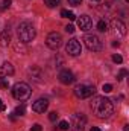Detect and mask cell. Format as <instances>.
I'll list each match as a JSON object with an SVG mask.
<instances>
[{"instance_id":"cell-18","label":"cell","mask_w":129,"mask_h":131,"mask_svg":"<svg viewBox=\"0 0 129 131\" xmlns=\"http://www.w3.org/2000/svg\"><path fill=\"white\" fill-rule=\"evenodd\" d=\"M24 113H26V107H24V105H18V107L15 108V111H14L15 116H23Z\"/></svg>"},{"instance_id":"cell-19","label":"cell","mask_w":129,"mask_h":131,"mask_svg":"<svg viewBox=\"0 0 129 131\" xmlns=\"http://www.w3.org/2000/svg\"><path fill=\"white\" fill-rule=\"evenodd\" d=\"M59 2H61V0H44V3H46L49 8H55V6H58Z\"/></svg>"},{"instance_id":"cell-5","label":"cell","mask_w":129,"mask_h":131,"mask_svg":"<svg viewBox=\"0 0 129 131\" xmlns=\"http://www.w3.org/2000/svg\"><path fill=\"white\" fill-rule=\"evenodd\" d=\"M46 44H47V47L52 49V50L59 49V46L62 44V37H61V34L59 32H50L47 35V38H46Z\"/></svg>"},{"instance_id":"cell-14","label":"cell","mask_w":129,"mask_h":131,"mask_svg":"<svg viewBox=\"0 0 129 131\" xmlns=\"http://www.w3.org/2000/svg\"><path fill=\"white\" fill-rule=\"evenodd\" d=\"M11 75H14V66L11 63H5L0 66V78H6Z\"/></svg>"},{"instance_id":"cell-6","label":"cell","mask_w":129,"mask_h":131,"mask_svg":"<svg viewBox=\"0 0 129 131\" xmlns=\"http://www.w3.org/2000/svg\"><path fill=\"white\" fill-rule=\"evenodd\" d=\"M84 41H85V46L93 50V52H99L102 50V41L97 35H85L84 37Z\"/></svg>"},{"instance_id":"cell-22","label":"cell","mask_w":129,"mask_h":131,"mask_svg":"<svg viewBox=\"0 0 129 131\" xmlns=\"http://www.w3.org/2000/svg\"><path fill=\"white\" fill-rule=\"evenodd\" d=\"M126 75H128V70H126V69H122V70H120V73L117 75V79H119V81H122Z\"/></svg>"},{"instance_id":"cell-25","label":"cell","mask_w":129,"mask_h":131,"mask_svg":"<svg viewBox=\"0 0 129 131\" xmlns=\"http://www.w3.org/2000/svg\"><path fill=\"white\" fill-rule=\"evenodd\" d=\"M8 85H9V82L5 81L3 78H0V89H8Z\"/></svg>"},{"instance_id":"cell-31","label":"cell","mask_w":129,"mask_h":131,"mask_svg":"<svg viewBox=\"0 0 129 131\" xmlns=\"http://www.w3.org/2000/svg\"><path fill=\"white\" fill-rule=\"evenodd\" d=\"M5 110H6V105H5V102L0 99V111H5Z\"/></svg>"},{"instance_id":"cell-13","label":"cell","mask_w":129,"mask_h":131,"mask_svg":"<svg viewBox=\"0 0 129 131\" xmlns=\"http://www.w3.org/2000/svg\"><path fill=\"white\" fill-rule=\"evenodd\" d=\"M28 72H29V75L33 78V81H36V82H41V81L44 79V73H43V70H41L40 67H36V66H32Z\"/></svg>"},{"instance_id":"cell-35","label":"cell","mask_w":129,"mask_h":131,"mask_svg":"<svg viewBox=\"0 0 129 131\" xmlns=\"http://www.w3.org/2000/svg\"><path fill=\"white\" fill-rule=\"evenodd\" d=\"M70 131H81V130H74V128H71V130H70Z\"/></svg>"},{"instance_id":"cell-23","label":"cell","mask_w":129,"mask_h":131,"mask_svg":"<svg viewBox=\"0 0 129 131\" xmlns=\"http://www.w3.org/2000/svg\"><path fill=\"white\" fill-rule=\"evenodd\" d=\"M102 90H103L105 93H109V92H112V85H111V84H103Z\"/></svg>"},{"instance_id":"cell-8","label":"cell","mask_w":129,"mask_h":131,"mask_svg":"<svg viewBox=\"0 0 129 131\" xmlns=\"http://www.w3.org/2000/svg\"><path fill=\"white\" fill-rule=\"evenodd\" d=\"M71 125H73L74 130L84 131V127L87 125V117L82 113H76V114L71 116Z\"/></svg>"},{"instance_id":"cell-24","label":"cell","mask_w":129,"mask_h":131,"mask_svg":"<svg viewBox=\"0 0 129 131\" xmlns=\"http://www.w3.org/2000/svg\"><path fill=\"white\" fill-rule=\"evenodd\" d=\"M49 119H50L52 122H55V121L58 119V113H56V111H52V113L49 114Z\"/></svg>"},{"instance_id":"cell-17","label":"cell","mask_w":129,"mask_h":131,"mask_svg":"<svg viewBox=\"0 0 129 131\" xmlns=\"http://www.w3.org/2000/svg\"><path fill=\"white\" fill-rule=\"evenodd\" d=\"M97 29H99L100 32H106V31H108V25H106V21H105V20H100V21L97 23Z\"/></svg>"},{"instance_id":"cell-12","label":"cell","mask_w":129,"mask_h":131,"mask_svg":"<svg viewBox=\"0 0 129 131\" xmlns=\"http://www.w3.org/2000/svg\"><path fill=\"white\" fill-rule=\"evenodd\" d=\"M111 28L115 31V34H119V35H125V34H126V25H125L122 20L114 18V20L111 21Z\"/></svg>"},{"instance_id":"cell-9","label":"cell","mask_w":129,"mask_h":131,"mask_svg":"<svg viewBox=\"0 0 129 131\" xmlns=\"http://www.w3.org/2000/svg\"><path fill=\"white\" fill-rule=\"evenodd\" d=\"M47 107H49V101H47L46 98L36 99V101L32 104V110L35 111V113H44V111L47 110Z\"/></svg>"},{"instance_id":"cell-20","label":"cell","mask_w":129,"mask_h":131,"mask_svg":"<svg viewBox=\"0 0 129 131\" xmlns=\"http://www.w3.org/2000/svg\"><path fill=\"white\" fill-rule=\"evenodd\" d=\"M59 130L62 131H67L68 128H70V125H68V122H65V121H62V122H59V127H58Z\"/></svg>"},{"instance_id":"cell-32","label":"cell","mask_w":129,"mask_h":131,"mask_svg":"<svg viewBox=\"0 0 129 131\" xmlns=\"http://www.w3.org/2000/svg\"><path fill=\"white\" fill-rule=\"evenodd\" d=\"M9 117H11V121H12V122H14V121H15V119H17V116H15V114H11V116H9Z\"/></svg>"},{"instance_id":"cell-34","label":"cell","mask_w":129,"mask_h":131,"mask_svg":"<svg viewBox=\"0 0 129 131\" xmlns=\"http://www.w3.org/2000/svg\"><path fill=\"white\" fill-rule=\"evenodd\" d=\"M123 131H129V125H125V128H123Z\"/></svg>"},{"instance_id":"cell-28","label":"cell","mask_w":129,"mask_h":131,"mask_svg":"<svg viewBox=\"0 0 129 131\" xmlns=\"http://www.w3.org/2000/svg\"><path fill=\"white\" fill-rule=\"evenodd\" d=\"M43 128H41V125L40 124H35V125H32V128H31V131H41Z\"/></svg>"},{"instance_id":"cell-3","label":"cell","mask_w":129,"mask_h":131,"mask_svg":"<svg viewBox=\"0 0 129 131\" xmlns=\"http://www.w3.org/2000/svg\"><path fill=\"white\" fill-rule=\"evenodd\" d=\"M31 95H32V90L26 82H17L12 87V96L17 101H26L31 98Z\"/></svg>"},{"instance_id":"cell-11","label":"cell","mask_w":129,"mask_h":131,"mask_svg":"<svg viewBox=\"0 0 129 131\" xmlns=\"http://www.w3.org/2000/svg\"><path fill=\"white\" fill-rule=\"evenodd\" d=\"M58 78H59V81H61L62 84H65V85H68V84H73V82H74V75H73L70 70H67V69H64V70H61V72H59Z\"/></svg>"},{"instance_id":"cell-30","label":"cell","mask_w":129,"mask_h":131,"mask_svg":"<svg viewBox=\"0 0 129 131\" xmlns=\"http://www.w3.org/2000/svg\"><path fill=\"white\" fill-rule=\"evenodd\" d=\"M2 3H3L2 8H9V6H11V0H3Z\"/></svg>"},{"instance_id":"cell-26","label":"cell","mask_w":129,"mask_h":131,"mask_svg":"<svg viewBox=\"0 0 129 131\" xmlns=\"http://www.w3.org/2000/svg\"><path fill=\"white\" fill-rule=\"evenodd\" d=\"M68 3H70L71 6H79V5L82 3V0H68Z\"/></svg>"},{"instance_id":"cell-10","label":"cell","mask_w":129,"mask_h":131,"mask_svg":"<svg viewBox=\"0 0 129 131\" xmlns=\"http://www.w3.org/2000/svg\"><path fill=\"white\" fill-rule=\"evenodd\" d=\"M78 26H79V29H81V31L87 32V31H90V29H91L93 21H91V18H90L88 15H81V17L78 18Z\"/></svg>"},{"instance_id":"cell-16","label":"cell","mask_w":129,"mask_h":131,"mask_svg":"<svg viewBox=\"0 0 129 131\" xmlns=\"http://www.w3.org/2000/svg\"><path fill=\"white\" fill-rule=\"evenodd\" d=\"M61 15H62L64 18H68V20H71V21H73V20H76V15H74L71 11H67V9H62V11H61Z\"/></svg>"},{"instance_id":"cell-2","label":"cell","mask_w":129,"mask_h":131,"mask_svg":"<svg viewBox=\"0 0 129 131\" xmlns=\"http://www.w3.org/2000/svg\"><path fill=\"white\" fill-rule=\"evenodd\" d=\"M17 34H18V38H20V41L21 43H29V41H32L33 38H35V28H33L31 23H28V21H23V23H20V26H18V29H17Z\"/></svg>"},{"instance_id":"cell-27","label":"cell","mask_w":129,"mask_h":131,"mask_svg":"<svg viewBox=\"0 0 129 131\" xmlns=\"http://www.w3.org/2000/svg\"><path fill=\"white\" fill-rule=\"evenodd\" d=\"M65 31L68 34H73L74 32V26H73V25H67V26H65Z\"/></svg>"},{"instance_id":"cell-7","label":"cell","mask_w":129,"mask_h":131,"mask_svg":"<svg viewBox=\"0 0 129 131\" xmlns=\"http://www.w3.org/2000/svg\"><path fill=\"white\" fill-rule=\"evenodd\" d=\"M65 52L68 55H71V57H78L82 52V46H81V43L76 38H71V40H68V43L65 46Z\"/></svg>"},{"instance_id":"cell-21","label":"cell","mask_w":129,"mask_h":131,"mask_svg":"<svg viewBox=\"0 0 129 131\" xmlns=\"http://www.w3.org/2000/svg\"><path fill=\"white\" fill-rule=\"evenodd\" d=\"M112 61L117 63V64H122V63H123V58H122L119 53H115V55H112Z\"/></svg>"},{"instance_id":"cell-1","label":"cell","mask_w":129,"mask_h":131,"mask_svg":"<svg viewBox=\"0 0 129 131\" xmlns=\"http://www.w3.org/2000/svg\"><path fill=\"white\" fill-rule=\"evenodd\" d=\"M90 107L93 113L99 119H108L114 114V104L112 101L105 96H94L90 102Z\"/></svg>"},{"instance_id":"cell-33","label":"cell","mask_w":129,"mask_h":131,"mask_svg":"<svg viewBox=\"0 0 129 131\" xmlns=\"http://www.w3.org/2000/svg\"><path fill=\"white\" fill-rule=\"evenodd\" d=\"M90 131H102V130H100V128H97V127H93Z\"/></svg>"},{"instance_id":"cell-29","label":"cell","mask_w":129,"mask_h":131,"mask_svg":"<svg viewBox=\"0 0 129 131\" xmlns=\"http://www.w3.org/2000/svg\"><path fill=\"white\" fill-rule=\"evenodd\" d=\"M15 50H17V52H18V50H20V52H26V49H24L23 46H20V43L15 44Z\"/></svg>"},{"instance_id":"cell-4","label":"cell","mask_w":129,"mask_h":131,"mask_svg":"<svg viewBox=\"0 0 129 131\" xmlns=\"http://www.w3.org/2000/svg\"><path fill=\"white\" fill-rule=\"evenodd\" d=\"M94 93H96V89L94 85H90V84H79L74 87V96L79 99H87L93 96Z\"/></svg>"},{"instance_id":"cell-36","label":"cell","mask_w":129,"mask_h":131,"mask_svg":"<svg viewBox=\"0 0 129 131\" xmlns=\"http://www.w3.org/2000/svg\"><path fill=\"white\" fill-rule=\"evenodd\" d=\"M91 2H96V3H99V2H100V0H91Z\"/></svg>"},{"instance_id":"cell-15","label":"cell","mask_w":129,"mask_h":131,"mask_svg":"<svg viewBox=\"0 0 129 131\" xmlns=\"http://www.w3.org/2000/svg\"><path fill=\"white\" fill-rule=\"evenodd\" d=\"M9 43H11V34H9L8 29H5L0 34V46L6 47V46H9Z\"/></svg>"}]
</instances>
